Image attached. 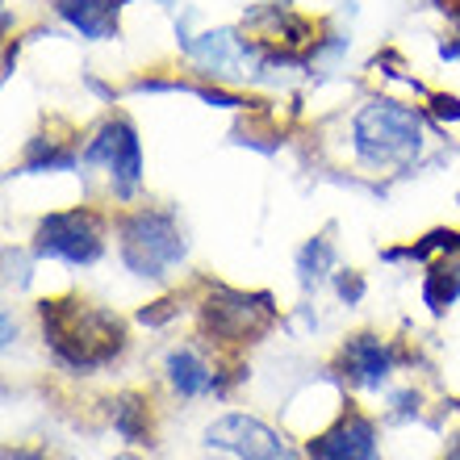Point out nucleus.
Wrapping results in <instances>:
<instances>
[{"label":"nucleus","instance_id":"nucleus-1","mask_svg":"<svg viewBox=\"0 0 460 460\" xmlns=\"http://www.w3.org/2000/svg\"><path fill=\"white\" fill-rule=\"evenodd\" d=\"M42 318V335H47L50 351L59 356L67 368H101L110 364L121 348H126V327L110 310L80 302V297H63V302H42L38 305Z\"/></svg>","mask_w":460,"mask_h":460},{"label":"nucleus","instance_id":"nucleus-2","mask_svg":"<svg viewBox=\"0 0 460 460\" xmlns=\"http://www.w3.org/2000/svg\"><path fill=\"white\" fill-rule=\"evenodd\" d=\"M423 151V126L411 110H402L394 101H373L356 118V155L360 164L376 172L406 168Z\"/></svg>","mask_w":460,"mask_h":460},{"label":"nucleus","instance_id":"nucleus-3","mask_svg":"<svg viewBox=\"0 0 460 460\" xmlns=\"http://www.w3.org/2000/svg\"><path fill=\"white\" fill-rule=\"evenodd\" d=\"M184 239L168 209H138L121 222V260L138 277H168L181 264Z\"/></svg>","mask_w":460,"mask_h":460},{"label":"nucleus","instance_id":"nucleus-4","mask_svg":"<svg viewBox=\"0 0 460 460\" xmlns=\"http://www.w3.org/2000/svg\"><path fill=\"white\" fill-rule=\"evenodd\" d=\"M38 255L63 260V264H93L105 252V218L93 209H63L38 222Z\"/></svg>","mask_w":460,"mask_h":460},{"label":"nucleus","instance_id":"nucleus-5","mask_svg":"<svg viewBox=\"0 0 460 460\" xmlns=\"http://www.w3.org/2000/svg\"><path fill=\"white\" fill-rule=\"evenodd\" d=\"M272 323H277V310H272V297H264V293L247 297L234 289H214L209 302L201 305V327L218 343H252Z\"/></svg>","mask_w":460,"mask_h":460},{"label":"nucleus","instance_id":"nucleus-6","mask_svg":"<svg viewBox=\"0 0 460 460\" xmlns=\"http://www.w3.org/2000/svg\"><path fill=\"white\" fill-rule=\"evenodd\" d=\"M84 164H97V168L110 172L113 181V193L118 197H130L143 181V151H138V138H134L130 121H105L97 130V138L88 143L84 151Z\"/></svg>","mask_w":460,"mask_h":460},{"label":"nucleus","instance_id":"nucleus-7","mask_svg":"<svg viewBox=\"0 0 460 460\" xmlns=\"http://www.w3.org/2000/svg\"><path fill=\"white\" fill-rule=\"evenodd\" d=\"M206 439L214 448L234 452L239 460H297V452L252 414H226V419L209 427Z\"/></svg>","mask_w":460,"mask_h":460},{"label":"nucleus","instance_id":"nucleus-8","mask_svg":"<svg viewBox=\"0 0 460 460\" xmlns=\"http://www.w3.org/2000/svg\"><path fill=\"white\" fill-rule=\"evenodd\" d=\"M310 460H376L373 419L360 411H343L331 431L310 439Z\"/></svg>","mask_w":460,"mask_h":460},{"label":"nucleus","instance_id":"nucleus-9","mask_svg":"<svg viewBox=\"0 0 460 460\" xmlns=\"http://www.w3.org/2000/svg\"><path fill=\"white\" fill-rule=\"evenodd\" d=\"M394 364H398V348L385 340H376V335H356V340H348V348H343V368H348V376L360 381V385H381V381L394 373Z\"/></svg>","mask_w":460,"mask_h":460},{"label":"nucleus","instance_id":"nucleus-10","mask_svg":"<svg viewBox=\"0 0 460 460\" xmlns=\"http://www.w3.org/2000/svg\"><path fill=\"white\" fill-rule=\"evenodd\" d=\"M439 252L444 255L431 264V272H427V280H423V302L431 305L436 314H444L460 297V239L439 230Z\"/></svg>","mask_w":460,"mask_h":460},{"label":"nucleus","instance_id":"nucleus-11","mask_svg":"<svg viewBox=\"0 0 460 460\" xmlns=\"http://www.w3.org/2000/svg\"><path fill=\"white\" fill-rule=\"evenodd\" d=\"M168 381L181 398H201V394H214L218 389V373L209 368L197 348H176L168 356Z\"/></svg>","mask_w":460,"mask_h":460},{"label":"nucleus","instance_id":"nucleus-12","mask_svg":"<svg viewBox=\"0 0 460 460\" xmlns=\"http://www.w3.org/2000/svg\"><path fill=\"white\" fill-rule=\"evenodd\" d=\"M55 9L63 22H72L84 38H110L118 30V0H59Z\"/></svg>","mask_w":460,"mask_h":460},{"label":"nucleus","instance_id":"nucleus-13","mask_svg":"<svg viewBox=\"0 0 460 460\" xmlns=\"http://www.w3.org/2000/svg\"><path fill=\"white\" fill-rule=\"evenodd\" d=\"M113 427H118L121 439L130 444H146L151 439V402L143 394H121L113 402Z\"/></svg>","mask_w":460,"mask_h":460},{"label":"nucleus","instance_id":"nucleus-14","mask_svg":"<svg viewBox=\"0 0 460 460\" xmlns=\"http://www.w3.org/2000/svg\"><path fill=\"white\" fill-rule=\"evenodd\" d=\"M335 264V247L327 239H314L297 260V272H302V285H314L318 277H327V268Z\"/></svg>","mask_w":460,"mask_h":460},{"label":"nucleus","instance_id":"nucleus-15","mask_svg":"<svg viewBox=\"0 0 460 460\" xmlns=\"http://www.w3.org/2000/svg\"><path fill=\"white\" fill-rule=\"evenodd\" d=\"M4 460H42V456L30 452V448H17V452H4Z\"/></svg>","mask_w":460,"mask_h":460},{"label":"nucleus","instance_id":"nucleus-16","mask_svg":"<svg viewBox=\"0 0 460 460\" xmlns=\"http://www.w3.org/2000/svg\"><path fill=\"white\" fill-rule=\"evenodd\" d=\"M121 460H126V456H121Z\"/></svg>","mask_w":460,"mask_h":460}]
</instances>
